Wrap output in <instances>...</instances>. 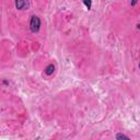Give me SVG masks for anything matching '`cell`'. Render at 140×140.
I'll use <instances>...</instances> for the list:
<instances>
[{
  "mask_svg": "<svg viewBox=\"0 0 140 140\" xmlns=\"http://www.w3.org/2000/svg\"><path fill=\"white\" fill-rule=\"evenodd\" d=\"M139 53H140V50H139ZM139 70H140V54H139Z\"/></svg>",
  "mask_w": 140,
  "mask_h": 140,
  "instance_id": "cell-7",
  "label": "cell"
},
{
  "mask_svg": "<svg viewBox=\"0 0 140 140\" xmlns=\"http://www.w3.org/2000/svg\"><path fill=\"white\" fill-rule=\"evenodd\" d=\"M54 71H55V66L53 64H50V65H48L47 67L45 68V73L47 76H51L54 73Z\"/></svg>",
  "mask_w": 140,
  "mask_h": 140,
  "instance_id": "cell-3",
  "label": "cell"
},
{
  "mask_svg": "<svg viewBox=\"0 0 140 140\" xmlns=\"http://www.w3.org/2000/svg\"><path fill=\"white\" fill-rule=\"evenodd\" d=\"M138 2V0H131V2H130V5L131 7H134V5H136V3Z\"/></svg>",
  "mask_w": 140,
  "mask_h": 140,
  "instance_id": "cell-6",
  "label": "cell"
},
{
  "mask_svg": "<svg viewBox=\"0 0 140 140\" xmlns=\"http://www.w3.org/2000/svg\"><path fill=\"white\" fill-rule=\"evenodd\" d=\"M137 27H138V29L140 30V24H138V25H137Z\"/></svg>",
  "mask_w": 140,
  "mask_h": 140,
  "instance_id": "cell-8",
  "label": "cell"
},
{
  "mask_svg": "<svg viewBox=\"0 0 140 140\" xmlns=\"http://www.w3.org/2000/svg\"><path fill=\"white\" fill-rule=\"evenodd\" d=\"M83 3L87 7L88 10H91V7H92V1L91 0H83Z\"/></svg>",
  "mask_w": 140,
  "mask_h": 140,
  "instance_id": "cell-4",
  "label": "cell"
},
{
  "mask_svg": "<svg viewBox=\"0 0 140 140\" xmlns=\"http://www.w3.org/2000/svg\"><path fill=\"white\" fill-rule=\"evenodd\" d=\"M29 7V0H15V8L18 10H26Z\"/></svg>",
  "mask_w": 140,
  "mask_h": 140,
  "instance_id": "cell-2",
  "label": "cell"
},
{
  "mask_svg": "<svg viewBox=\"0 0 140 140\" xmlns=\"http://www.w3.org/2000/svg\"><path fill=\"white\" fill-rule=\"evenodd\" d=\"M30 29L31 32L33 33H37L41 29V19L37 15H33L30 21Z\"/></svg>",
  "mask_w": 140,
  "mask_h": 140,
  "instance_id": "cell-1",
  "label": "cell"
},
{
  "mask_svg": "<svg viewBox=\"0 0 140 140\" xmlns=\"http://www.w3.org/2000/svg\"><path fill=\"white\" fill-rule=\"evenodd\" d=\"M115 138L116 139H129V137L128 136H126V135H124V134H117L116 136H115Z\"/></svg>",
  "mask_w": 140,
  "mask_h": 140,
  "instance_id": "cell-5",
  "label": "cell"
}]
</instances>
